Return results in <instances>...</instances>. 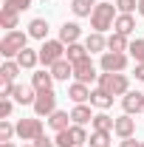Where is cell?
I'll use <instances>...</instances> for the list:
<instances>
[{
  "mask_svg": "<svg viewBox=\"0 0 144 147\" xmlns=\"http://www.w3.org/2000/svg\"><path fill=\"white\" fill-rule=\"evenodd\" d=\"M116 11H119V9H116L113 3H99V6L93 9V14H90V28L105 34L108 28H113V23H116V17H119Z\"/></svg>",
  "mask_w": 144,
  "mask_h": 147,
  "instance_id": "cell-1",
  "label": "cell"
},
{
  "mask_svg": "<svg viewBox=\"0 0 144 147\" xmlns=\"http://www.w3.org/2000/svg\"><path fill=\"white\" fill-rule=\"evenodd\" d=\"M23 48H28V31H6L3 40H0V54L6 57V59H11V57H17Z\"/></svg>",
  "mask_w": 144,
  "mask_h": 147,
  "instance_id": "cell-2",
  "label": "cell"
},
{
  "mask_svg": "<svg viewBox=\"0 0 144 147\" xmlns=\"http://www.w3.org/2000/svg\"><path fill=\"white\" fill-rule=\"evenodd\" d=\"M99 88L108 91L110 96H124L130 91V79L127 74H99Z\"/></svg>",
  "mask_w": 144,
  "mask_h": 147,
  "instance_id": "cell-3",
  "label": "cell"
},
{
  "mask_svg": "<svg viewBox=\"0 0 144 147\" xmlns=\"http://www.w3.org/2000/svg\"><path fill=\"white\" fill-rule=\"evenodd\" d=\"M65 42L62 40H45L42 45H40V62L45 65V68H51L54 62H59L62 57H65Z\"/></svg>",
  "mask_w": 144,
  "mask_h": 147,
  "instance_id": "cell-4",
  "label": "cell"
},
{
  "mask_svg": "<svg viewBox=\"0 0 144 147\" xmlns=\"http://www.w3.org/2000/svg\"><path fill=\"white\" fill-rule=\"evenodd\" d=\"M34 113L37 116H51L57 110V93L54 88H48V91H37V99H34Z\"/></svg>",
  "mask_w": 144,
  "mask_h": 147,
  "instance_id": "cell-5",
  "label": "cell"
},
{
  "mask_svg": "<svg viewBox=\"0 0 144 147\" xmlns=\"http://www.w3.org/2000/svg\"><path fill=\"white\" fill-rule=\"evenodd\" d=\"M17 136L23 142H34L37 136H42V119L31 116V119H20L17 122Z\"/></svg>",
  "mask_w": 144,
  "mask_h": 147,
  "instance_id": "cell-6",
  "label": "cell"
},
{
  "mask_svg": "<svg viewBox=\"0 0 144 147\" xmlns=\"http://www.w3.org/2000/svg\"><path fill=\"white\" fill-rule=\"evenodd\" d=\"M102 71L105 74H122L127 68V54H119V51H105L102 54Z\"/></svg>",
  "mask_w": 144,
  "mask_h": 147,
  "instance_id": "cell-7",
  "label": "cell"
},
{
  "mask_svg": "<svg viewBox=\"0 0 144 147\" xmlns=\"http://www.w3.org/2000/svg\"><path fill=\"white\" fill-rule=\"evenodd\" d=\"M73 79H76V82H85V85H90L93 79H99L96 65L90 62V57H85L82 62H73Z\"/></svg>",
  "mask_w": 144,
  "mask_h": 147,
  "instance_id": "cell-8",
  "label": "cell"
},
{
  "mask_svg": "<svg viewBox=\"0 0 144 147\" xmlns=\"http://www.w3.org/2000/svg\"><path fill=\"white\" fill-rule=\"evenodd\" d=\"M122 108L124 113H144V91H127L122 96Z\"/></svg>",
  "mask_w": 144,
  "mask_h": 147,
  "instance_id": "cell-9",
  "label": "cell"
},
{
  "mask_svg": "<svg viewBox=\"0 0 144 147\" xmlns=\"http://www.w3.org/2000/svg\"><path fill=\"white\" fill-rule=\"evenodd\" d=\"M11 99H14L17 105H34V99H37V88H34V85H14Z\"/></svg>",
  "mask_w": 144,
  "mask_h": 147,
  "instance_id": "cell-10",
  "label": "cell"
},
{
  "mask_svg": "<svg viewBox=\"0 0 144 147\" xmlns=\"http://www.w3.org/2000/svg\"><path fill=\"white\" fill-rule=\"evenodd\" d=\"M113 133H116L119 139H130V136L136 133V119H133L130 113L119 116V119H116V127H113Z\"/></svg>",
  "mask_w": 144,
  "mask_h": 147,
  "instance_id": "cell-11",
  "label": "cell"
},
{
  "mask_svg": "<svg viewBox=\"0 0 144 147\" xmlns=\"http://www.w3.org/2000/svg\"><path fill=\"white\" fill-rule=\"evenodd\" d=\"M90 88L85 85V82H73L71 88H68V96H71L73 105H85V102H90Z\"/></svg>",
  "mask_w": 144,
  "mask_h": 147,
  "instance_id": "cell-12",
  "label": "cell"
},
{
  "mask_svg": "<svg viewBox=\"0 0 144 147\" xmlns=\"http://www.w3.org/2000/svg\"><path fill=\"white\" fill-rule=\"evenodd\" d=\"M85 48H88L90 54H105V48H108V37L102 34V31H93V34L85 37Z\"/></svg>",
  "mask_w": 144,
  "mask_h": 147,
  "instance_id": "cell-13",
  "label": "cell"
},
{
  "mask_svg": "<svg viewBox=\"0 0 144 147\" xmlns=\"http://www.w3.org/2000/svg\"><path fill=\"white\" fill-rule=\"evenodd\" d=\"M79 34H82L79 23H62V26H59V40H62L65 45H71V42H79Z\"/></svg>",
  "mask_w": 144,
  "mask_h": 147,
  "instance_id": "cell-14",
  "label": "cell"
},
{
  "mask_svg": "<svg viewBox=\"0 0 144 147\" xmlns=\"http://www.w3.org/2000/svg\"><path fill=\"white\" fill-rule=\"evenodd\" d=\"M20 62V68H26V71H34L37 62H40V51H34V48H23L17 57H14Z\"/></svg>",
  "mask_w": 144,
  "mask_h": 147,
  "instance_id": "cell-15",
  "label": "cell"
},
{
  "mask_svg": "<svg viewBox=\"0 0 144 147\" xmlns=\"http://www.w3.org/2000/svg\"><path fill=\"white\" fill-rule=\"evenodd\" d=\"M48 71H51V76H54V79H62V82H68V76H73V62H68V59L62 57V59H59V62H54Z\"/></svg>",
  "mask_w": 144,
  "mask_h": 147,
  "instance_id": "cell-16",
  "label": "cell"
},
{
  "mask_svg": "<svg viewBox=\"0 0 144 147\" xmlns=\"http://www.w3.org/2000/svg\"><path fill=\"white\" fill-rule=\"evenodd\" d=\"M0 26H3L6 31H14V28L20 26V11L9 9V6H3V9H0Z\"/></svg>",
  "mask_w": 144,
  "mask_h": 147,
  "instance_id": "cell-17",
  "label": "cell"
},
{
  "mask_svg": "<svg viewBox=\"0 0 144 147\" xmlns=\"http://www.w3.org/2000/svg\"><path fill=\"white\" fill-rule=\"evenodd\" d=\"M28 37H34V40H42V42H45V37H48V20L34 17L31 23H28Z\"/></svg>",
  "mask_w": 144,
  "mask_h": 147,
  "instance_id": "cell-18",
  "label": "cell"
},
{
  "mask_svg": "<svg viewBox=\"0 0 144 147\" xmlns=\"http://www.w3.org/2000/svg\"><path fill=\"white\" fill-rule=\"evenodd\" d=\"M85 57H90V51L85 48V42H71V45L65 48V59H68V62H82Z\"/></svg>",
  "mask_w": 144,
  "mask_h": 147,
  "instance_id": "cell-19",
  "label": "cell"
},
{
  "mask_svg": "<svg viewBox=\"0 0 144 147\" xmlns=\"http://www.w3.org/2000/svg\"><path fill=\"white\" fill-rule=\"evenodd\" d=\"M71 113H65V110H54V113H51V116H48V125H51V127L54 130H68L71 127Z\"/></svg>",
  "mask_w": 144,
  "mask_h": 147,
  "instance_id": "cell-20",
  "label": "cell"
},
{
  "mask_svg": "<svg viewBox=\"0 0 144 147\" xmlns=\"http://www.w3.org/2000/svg\"><path fill=\"white\" fill-rule=\"evenodd\" d=\"M90 105L96 110H108L110 105H113V96H110L108 91H102V88H96V91L90 93Z\"/></svg>",
  "mask_w": 144,
  "mask_h": 147,
  "instance_id": "cell-21",
  "label": "cell"
},
{
  "mask_svg": "<svg viewBox=\"0 0 144 147\" xmlns=\"http://www.w3.org/2000/svg\"><path fill=\"white\" fill-rule=\"evenodd\" d=\"M96 6H99L96 0H71V9H73L76 17H90Z\"/></svg>",
  "mask_w": 144,
  "mask_h": 147,
  "instance_id": "cell-22",
  "label": "cell"
},
{
  "mask_svg": "<svg viewBox=\"0 0 144 147\" xmlns=\"http://www.w3.org/2000/svg\"><path fill=\"white\" fill-rule=\"evenodd\" d=\"M31 85H34L37 91H48V88L54 85L51 71H34V74H31Z\"/></svg>",
  "mask_w": 144,
  "mask_h": 147,
  "instance_id": "cell-23",
  "label": "cell"
},
{
  "mask_svg": "<svg viewBox=\"0 0 144 147\" xmlns=\"http://www.w3.org/2000/svg\"><path fill=\"white\" fill-rule=\"evenodd\" d=\"M93 130H105V133H113V127H116V119H110L105 110H99L96 116H93Z\"/></svg>",
  "mask_w": 144,
  "mask_h": 147,
  "instance_id": "cell-24",
  "label": "cell"
},
{
  "mask_svg": "<svg viewBox=\"0 0 144 147\" xmlns=\"http://www.w3.org/2000/svg\"><path fill=\"white\" fill-rule=\"evenodd\" d=\"M113 28L119 31V34H133L136 31V20H133V14H119L116 17V23H113Z\"/></svg>",
  "mask_w": 144,
  "mask_h": 147,
  "instance_id": "cell-25",
  "label": "cell"
},
{
  "mask_svg": "<svg viewBox=\"0 0 144 147\" xmlns=\"http://www.w3.org/2000/svg\"><path fill=\"white\" fill-rule=\"evenodd\" d=\"M127 48H130V42H127L124 34H119V31H113L108 37V51H119V54H127Z\"/></svg>",
  "mask_w": 144,
  "mask_h": 147,
  "instance_id": "cell-26",
  "label": "cell"
},
{
  "mask_svg": "<svg viewBox=\"0 0 144 147\" xmlns=\"http://www.w3.org/2000/svg\"><path fill=\"white\" fill-rule=\"evenodd\" d=\"M71 119H73V125H88V122H93V113H90L88 105H76L71 110Z\"/></svg>",
  "mask_w": 144,
  "mask_h": 147,
  "instance_id": "cell-27",
  "label": "cell"
},
{
  "mask_svg": "<svg viewBox=\"0 0 144 147\" xmlns=\"http://www.w3.org/2000/svg\"><path fill=\"white\" fill-rule=\"evenodd\" d=\"M54 144L57 147H79V144H76V139H73V133H71V127H68V130H57Z\"/></svg>",
  "mask_w": 144,
  "mask_h": 147,
  "instance_id": "cell-28",
  "label": "cell"
},
{
  "mask_svg": "<svg viewBox=\"0 0 144 147\" xmlns=\"http://www.w3.org/2000/svg\"><path fill=\"white\" fill-rule=\"evenodd\" d=\"M20 71H23V68H20L17 59H6V62L0 65V76H6V79H17Z\"/></svg>",
  "mask_w": 144,
  "mask_h": 147,
  "instance_id": "cell-29",
  "label": "cell"
},
{
  "mask_svg": "<svg viewBox=\"0 0 144 147\" xmlns=\"http://www.w3.org/2000/svg\"><path fill=\"white\" fill-rule=\"evenodd\" d=\"M14 133H17V125H11L9 119H0V144L3 142H11Z\"/></svg>",
  "mask_w": 144,
  "mask_h": 147,
  "instance_id": "cell-30",
  "label": "cell"
},
{
  "mask_svg": "<svg viewBox=\"0 0 144 147\" xmlns=\"http://www.w3.org/2000/svg\"><path fill=\"white\" fill-rule=\"evenodd\" d=\"M88 142H90V147H108V142H110V133H105V130H93Z\"/></svg>",
  "mask_w": 144,
  "mask_h": 147,
  "instance_id": "cell-31",
  "label": "cell"
},
{
  "mask_svg": "<svg viewBox=\"0 0 144 147\" xmlns=\"http://www.w3.org/2000/svg\"><path fill=\"white\" fill-rule=\"evenodd\" d=\"M127 51H130V57H133L136 62H144V40H133Z\"/></svg>",
  "mask_w": 144,
  "mask_h": 147,
  "instance_id": "cell-32",
  "label": "cell"
},
{
  "mask_svg": "<svg viewBox=\"0 0 144 147\" xmlns=\"http://www.w3.org/2000/svg\"><path fill=\"white\" fill-rule=\"evenodd\" d=\"M71 133H73V139H76V144H79V147L90 139L88 133H85V125H71Z\"/></svg>",
  "mask_w": 144,
  "mask_h": 147,
  "instance_id": "cell-33",
  "label": "cell"
},
{
  "mask_svg": "<svg viewBox=\"0 0 144 147\" xmlns=\"http://www.w3.org/2000/svg\"><path fill=\"white\" fill-rule=\"evenodd\" d=\"M116 9H119V14H133V9H139V3L136 0H116Z\"/></svg>",
  "mask_w": 144,
  "mask_h": 147,
  "instance_id": "cell-34",
  "label": "cell"
},
{
  "mask_svg": "<svg viewBox=\"0 0 144 147\" xmlns=\"http://www.w3.org/2000/svg\"><path fill=\"white\" fill-rule=\"evenodd\" d=\"M11 91H14V79H6V76H0V99L11 96Z\"/></svg>",
  "mask_w": 144,
  "mask_h": 147,
  "instance_id": "cell-35",
  "label": "cell"
},
{
  "mask_svg": "<svg viewBox=\"0 0 144 147\" xmlns=\"http://www.w3.org/2000/svg\"><path fill=\"white\" fill-rule=\"evenodd\" d=\"M3 6H9L14 11H26V9H31V0H3Z\"/></svg>",
  "mask_w": 144,
  "mask_h": 147,
  "instance_id": "cell-36",
  "label": "cell"
},
{
  "mask_svg": "<svg viewBox=\"0 0 144 147\" xmlns=\"http://www.w3.org/2000/svg\"><path fill=\"white\" fill-rule=\"evenodd\" d=\"M11 110H14V102H11V96L0 99V119H9V116H11Z\"/></svg>",
  "mask_w": 144,
  "mask_h": 147,
  "instance_id": "cell-37",
  "label": "cell"
},
{
  "mask_svg": "<svg viewBox=\"0 0 144 147\" xmlns=\"http://www.w3.org/2000/svg\"><path fill=\"white\" fill-rule=\"evenodd\" d=\"M34 147H57V144H54V139H48V136L42 133V136H37V139H34Z\"/></svg>",
  "mask_w": 144,
  "mask_h": 147,
  "instance_id": "cell-38",
  "label": "cell"
},
{
  "mask_svg": "<svg viewBox=\"0 0 144 147\" xmlns=\"http://www.w3.org/2000/svg\"><path fill=\"white\" fill-rule=\"evenodd\" d=\"M119 147H141V142H136V139L130 136V139H122V142H119Z\"/></svg>",
  "mask_w": 144,
  "mask_h": 147,
  "instance_id": "cell-39",
  "label": "cell"
},
{
  "mask_svg": "<svg viewBox=\"0 0 144 147\" xmlns=\"http://www.w3.org/2000/svg\"><path fill=\"white\" fill-rule=\"evenodd\" d=\"M136 79L144 82V62H136Z\"/></svg>",
  "mask_w": 144,
  "mask_h": 147,
  "instance_id": "cell-40",
  "label": "cell"
},
{
  "mask_svg": "<svg viewBox=\"0 0 144 147\" xmlns=\"http://www.w3.org/2000/svg\"><path fill=\"white\" fill-rule=\"evenodd\" d=\"M139 14L144 17V0H139Z\"/></svg>",
  "mask_w": 144,
  "mask_h": 147,
  "instance_id": "cell-41",
  "label": "cell"
},
{
  "mask_svg": "<svg viewBox=\"0 0 144 147\" xmlns=\"http://www.w3.org/2000/svg\"><path fill=\"white\" fill-rule=\"evenodd\" d=\"M0 147H17V144H11V142H3V144H0Z\"/></svg>",
  "mask_w": 144,
  "mask_h": 147,
  "instance_id": "cell-42",
  "label": "cell"
},
{
  "mask_svg": "<svg viewBox=\"0 0 144 147\" xmlns=\"http://www.w3.org/2000/svg\"><path fill=\"white\" fill-rule=\"evenodd\" d=\"M28 147H34V144H28Z\"/></svg>",
  "mask_w": 144,
  "mask_h": 147,
  "instance_id": "cell-43",
  "label": "cell"
},
{
  "mask_svg": "<svg viewBox=\"0 0 144 147\" xmlns=\"http://www.w3.org/2000/svg\"><path fill=\"white\" fill-rule=\"evenodd\" d=\"M141 147H144V142H141Z\"/></svg>",
  "mask_w": 144,
  "mask_h": 147,
  "instance_id": "cell-44",
  "label": "cell"
},
{
  "mask_svg": "<svg viewBox=\"0 0 144 147\" xmlns=\"http://www.w3.org/2000/svg\"><path fill=\"white\" fill-rule=\"evenodd\" d=\"M42 3H45V0H42Z\"/></svg>",
  "mask_w": 144,
  "mask_h": 147,
  "instance_id": "cell-45",
  "label": "cell"
},
{
  "mask_svg": "<svg viewBox=\"0 0 144 147\" xmlns=\"http://www.w3.org/2000/svg\"><path fill=\"white\" fill-rule=\"evenodd\" d=\"M141 116H144V113H141Z\"/></svg>",
  "mask_w": 144,
  "mask_h": 147,
  "instance_id": "cell-46",
  "label": "cell"
},
{
  "mask_svg": "<svg viewBox=\"0 0 144 147\" xmlns=\"http://www.w3.org/2000/svg\"><path fill=\"white\" fill-rule=\"evenodd\" d=\"M108 147H110V144H108Z\"/></svg>",
  "mask_w": 144,
  "mask_h": 147,
  "instance_id": "cell-47",
  "label": "cell"
}]
</instances>
